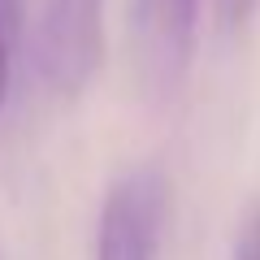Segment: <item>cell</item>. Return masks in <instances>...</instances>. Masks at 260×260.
<instances>
[{
    "label": "cell",
    "instance_id": "6da1fadb",
    "mask_svg": "<svg viewBox=\"0 0 260 260\" xmlns=\"http://www.w3.org/2000/svg\"><path fill=\"white\" fill-rule=\"evenodd\" d=\"M35 61L52 91L78 95L104 61V0H44Z\"/></svg>",
    "mask_w": 260,
    "mask_h": 260
},
{
    "label": "cell",
    "instance_id": "7a4b0ae2",
    "mask_svg": "<svg viewBox=\"0 0 260 260\" xmlns=\"http://www.w3.org/2000/svg\"><path fill=\"white\" fill-rule=\"evenodd\" d=\"M165 204L169 186L160 169L139 165L113 178L95 225V260H156Z\"/></svg>",
    "mask_w": 260,
    "mask_h": 260
},
{
    "label": "cell",
    "instance_id": "3957f363",
    "mask_svg": "<svg viewBox=\"0 0 260 260\" xmlns=\"http://www.w3.org/2000/svg\"><path fill=\"white\" fill-rule=\"evenodd\" d=\"M195 18H200V0H139V26L152 48V61L174 78L191 56Z\"/></svg>",
    "mask_w": 260,
    "mask_h": 260
},
{
    "label": "cell",
    "instance_id": "277c9868",
    "mask_svg": "<svg viewBox=\"0 0 260 260\" xmlns=\"http://www.w3.org/2000/svg\"><path fill=\"white\" fill-rule=\"evenodd\" d=\"M18 39H22V0H0V113H5V104H9Z\"/></svg>",
    "mask_w": 260,
    "mask_h": 260
},
{
    "label": "cell",
    "instance_id": "5b68a950",
    "mask_svg": "<svg viewBox=\"0 0 260 260\" xmlns=\"http://www.w3.org/2000/svg\"><path fill=\"white\" fill-rule=\"evenodd\" d=\"M230 260H260V204H251L234 234V256Z\"/></svg>",
    "mask_w": 260,
    "mask_h": 260
},
{
    "label": "cell",
    "instance_id": "8992f818",
    "mask_svg": "<svg viewBox=\"0 0 260 260\" xmlns=\"http://www.w3.org/2000/svg\"><path fill=\"white\" fill-rule=\"evenodd\" d=\"M260 0H217V13H221L225 26H247L251 13H256Z\"/></svg>",
    "mask_w": 260,
    "mask_h": 260
},
{
    "label": "cell",
    "instance_id": "52a82bcc",
    "mask_svg": "<svg viewBox=\"0 0 260 260\" xmlns=\"http://www.w3.org/2000/svg\"><path fill=\"white\" fill-rule=\"evenodd\" d=\"M0 260H5V251H0Z\"/></svg>",
    "mask_w": 260,
    "mask_h": 260
}]
</instances>
